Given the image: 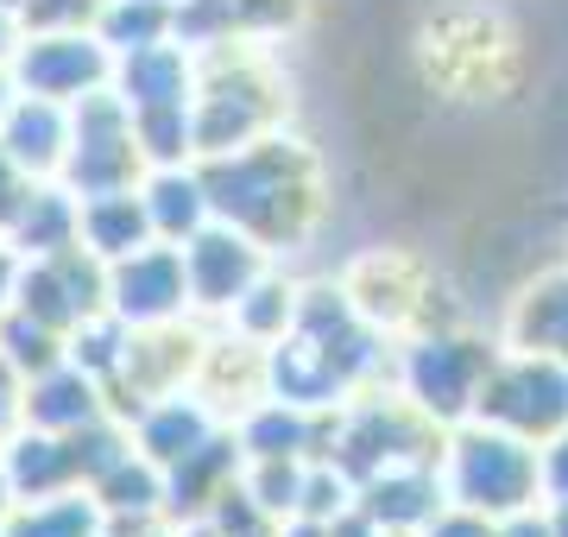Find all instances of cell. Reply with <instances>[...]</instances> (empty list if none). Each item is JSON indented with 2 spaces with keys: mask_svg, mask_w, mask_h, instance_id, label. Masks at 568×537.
Segmentation results:
<instances>
[{
  "mask_svg": "<svg viewBox=\"0 0 568 537\" xmlns=\"http://www.w3.org/2000/svg\"><path fill=\"white\" fill-rule=\"evenodd\" d=\"M196 171H203L209 190V215L241 227L265 253L284 247V241H304L316 209H323L316 165L278 133L241 145V152H222V159H196Z\"/></svg>",
  "mask_w": 568,
  "mask_h": 537,
  "instance_id": "6da1fadb",
  "label": "cell"
},
{
  "mask_svg": "<svg viewBox=\"0 0 568 537\" xmlns=\"http://www.w3.org/2000/svg\"><path fill=\"white\" fill-rule=\"evenodd\" d=\"M203 77H196V102H190V140H196V159H222V152H241V145L265 140L278 126V95L265 83V70L234 44H215V51H196Z\"/></svg>",
  "mask_w": 568,
  "mask_h": 537,
  "instance_id": "7a4b0ae2",
  "label": "cell"
},
{
  "mask_svg": "<svg viewBox=\"0 0 568 537\" xmlns=\"http://www.w3.org/2000/svg\"><path fill=\"white\" fill-rule=\"evenodd\" d=\"M145 152L133 140V114L114 89H95L70 102V152H63L58 184L70 196H108V190H133L145 178Z\"/></svg>",
  "mask_w": 568,
  "mask_h": 537,
  "instance_id": "3957f363",
  "label": "cell"
},
{
  "mask_svg": "<svg viewBox=\"0 0 568 537\" xmlns=\"http://www.w3.org/2000/svg\"><path fill=\"white\" fill-rule=\"evenodd\" d=\"M7 77L20 95H44V102L70 108L114 83V51L95 39V26H26Z\"/></svg>",
  "mask_w": 568,
  "mask_h": 537,
  "instance_id": "277c9868",
  "label": "cell"
},
{
  "mask_svg": "<svg viewBox=\"0 0 568 537\" xmlns=\"http://www.w3.org/2000/svg\"><path fill=\"white\" fill-rule=\"evenodd\" d=\"M448 494L462 499L467 513H518L537 494V455L518 436H487L467 430L448 449Z\"/></svg>",
  "mask_w": 568,
  "mask_h": 537,
  "instance_id": "5b68a950",
  "label": "cell"
},
{
  "mask_svg": "<svg viewBox=\"0 0 568 537\" xmlns=\"http://www.w3.org/2000/svg\"><path fill=\"white\" fill-rule=\"evenodd\" d=\"M13 311L39 316L51 330H77L89 323L95 311H108V266L95 253L82 247H63V253H44V260H20V285H13Z\"/></svg>",
  "mask_w": 568,
  "mask_h": 537,
  "instance_id": "8992f818",
  "label": "cell"
},
{
  "mask_svg": "<svg viewBox=\"0 0 568 537\" xmlns=\"http://www.w3.org/2000/svg\"><path fill=\"white\" fill-rule=\"evenodd\" d=\"M108 311L126 330H159L190 316V278H183V247L145 241L126 260H108Z\"/></svg>",
  "mask_w": 568,
  "mask_h": 537,
  "instance_id": "52a82bcc",
  "label": "cell"
},
{
  "mask_svg": "<svg viewBox=\"0 0 568 537\" xmlns=\"http://www.w3.org/2000/svg\"><path fill=\"white\" fill-rule=\"evenodd\" d=\"M265 272V247L241 227L209 222L183 241V278H190V316H227L246 297V285Z\"/></svg>",
  "mask_w": 568,
  "mask_h": 537,
  "instance_id": "ba28073f",
  "label": "cell"
},
{
  "mask_svg": "<svg viewBox=\"0 0 568 537\" xmlns=\"http://www.w3.org/2000/svg\"><path fill=\"white\" fill-rule=\"evenodd\" d=\"M487 348L474 342H448V335H429L417 342L405 361V386H410V405L424 417H462L480 386H487Z\"/></svg>",
  "mask_w": 568,
  "mask_h": 537,
  "instance_id": "9c48e42d",
  "label": "cell"
},
{
  "mask_svg": "<svg viewBox=\"0 0 568 537\" xmlns=\"http://www.w3.org/2000/svg\"><path fill=\"white\" fill-rule=\"evenodd\" d=\"M480 417L493 424H506L518 436H537V430H556L568 424V373L537 354L525 367H506V373H487V386H480Z\"/></svg>",
  "mask_w": 568,
  "mask_h": 537,
  "instance_id": "30bf717a",
  "label": "cell"
},
{
  "mask_svg": "<svg viewBox=\"0 0 568 537\" xmlns=\"http://www.w3.org/2000/svg\"><path fill=\"white\" fill-rule=\"evenodd\" d=\"M196 77H203L196 51L178 39H159V44H140V51H121L108 89L126 102V114H159V108L196 102Z\"/></svg>",
  "mask_w": 568,
  "mask_h": 537,
  "instance_id": "8fae6325",
  "label": "cell"
},
{
  "mask_svg": "<svg viewBox=\"0 0 568 537\" xmlns=\"http://www.w3.org/2000/svg\"><path fill=\"white\" fill-rule=\"evenodd\" d=\"M126 430H133V449L140 455H152L159 468H178L183 455H196L209 436L222 430V412L196 386H178V393L145 398L140 412L126 417Z\"/></svg>",
  "mask_w": 568,
  "mask_h": 537,
  "instance_id": "7c38bea8",
  "label": "cell"
},
{
  "mask_svg": "<svg viewBox=\"0 0 568 537\" xmlns=\"http://www.w3.org/2000/svg\"><path fill=\"white\" fill-rule=\"evenodd\" d=\"M95 417H108V393H102V379L82 373L70 354H63L58 367L20 379V424H32V430L77 436V430H89Z\"/></svg>",
  "mask_w": 568,
  "mask_h": 537,
  "instance_id": "4fadbf2b",
  "label": "cell"
},
{
  "mask_svg": "<svg viewBox=\"0 0 568 537\" xmlns=\"http://www.w3.org/2000/svg\"><path fill=\"white\" fill-rule=\"evenodd\" d=\"M0 480H7L13 499H51V494H63V487H82L70 436L13 424V430L0 436Z\"/></svg>",
  "mask_w": 568,
  "mask_h": 537,
  "instance_id": "5bb4252c",
  "label": "cell"
},
{
  "mask_svg": "<svg viewBox=\"0 0 568 537\" xmlns=\"http://www.w3.org/2000/svg\"><path fill=\"white\" fill-rule=\"evenodd\" d=\"M0 145H7L32 178H58L63 152H70V108L44 102V95H13L7 121H0Z\"/></svg>",
  "mask_w": 568,
  "mask_h": 537,
  "instance_id": "9a60e30c",
  "label": "cell"
},
{
  "mask_svg": "<svg viewBox=\"0 0 568 537\" xmlns=\"http://www.w3.org/2000/svg\"><path fill=\"white\" fill-rule=\"evenodd\" d=\"M77 241L95 260H126L133 247H145V241H159L152 234V215H145V196L140 184L133 190H108V196H77Z\"/></svg>",
  "mask_w": 568,
  "mask_h": 537,
  "instance_id": "2e32d148",
  "label": "cell"
},
{
  "mask_svg": "<svg viewBox=\"0 0 568 537\" xmlns=\"http://www.w3.org/2000/svg\"><path fill=\"white\" fill-rule=\"evenodd\" d=\"M140 196H145V215H152V234L183 247L196 227H209V190H203V171L196 165H152L140 178Z\"/></svg>",
  "mask_w": 568,
  "mask_h": 537,
  "instance_id": "e0dca14e",
  "label": "cell"
},
{
  "mask_svg": "<svg viewBox=\"0 0 568 537\" xmlns=\"http://www.w3.org/2000/svg\"><path fill=\"white\" fill-rule=\"evenodd\" d=\"M77 209L82 203L58 184V178H39L32 196H26V209L13 215V227H7L0 241L20 253V260H44V253L77 247Z\"/></svg>",
  "mask_w": 568,
  "mask_h": 537,
  "instance_id": "ac0fdd59",
  "label": "cell"
},
{
  "mask_svg": "<svg viewBox=\"0 0 568 537\" xmlns=\"http://www.w3.org/2000/svg\"><path fill=\"white\" fill-rule=\"evenodd\" d=\"M108 513L89 487H63L51 499H13L0 518V537H102Z\"/></svg>",
  "mask_w": 568,
  "mask_h": 537,
  "instance_id": "d6986e66",
  "label": "cell"
},
{
  "mask_svg": "<svg viewBox=\"0 0 568 537\" xmlns=\"http://www.w3.org/2000/svg\"><path fill=\"white\" fill-rule=\"evenodd\" d=\"M89 494H95V506L108 518H159L164 513V468L152 455L126 449L114 468H102V475L89 480Z\"/></svg>",
  "mask_w": 568,
  "mask_h": 537,
  "instance_id": "ffe728a7",
  "label": "cell"
},
{
  "mask_svg": "<svg viewBox=\"0 0 568 537\" xmlns=\"http://www.w3.org/2000/svg\"><path fill=\"white\" fill-rule=\"evenodd\" d=\"M291 316H297V285L291 278H278V272L265 266L253 285H246V297L227 311V330L246 335V342H260V348H272L284 330H291Z\"/></svg>",
  "mask_w": 568,
  "mask_h": 537,
  "instance_id": "44dd1931",
  "label": "cell"
},
{
  "mask_svg": "<svg viewBox=\"0 0 568 537\" xmlns=\"http://www.w3.org/2000/svg\"><path fill=\"white\" fill-rule=\"evenodd\" d=\"M171 26H178V0H108L95 13V39L121 58V51L171 39Z\"/></svg>",
  "mask_w": 568,
  "mask_h": 537,
  "instance_id": "7402d4cb",
  "label": "cell"
},
{
  "mask_svg": "<svg viewBox=\"0 0 568 537\" xmlns=\"http://www.w3.org/2000/svg\"><path fill=\"white\" fill-rule=\"evenodd\" d=\"M63 348H70V335L51 330V323H39V316H26V311H0V361L20 373V379H32V373L44 367H58Z\"/></svg>",
  "mask_w": 568,
  "mask_h": 537,
  "instance_id": "603a6c76",
  "label": "cell"
},
{
  "mask_svg": "<svg viewBox=\"0 0 568 537\" xmlns=\"http://www.w3.org/2000/svg\"><path fill=\"white\" fill-rule=\"evenodd\" d=\"M518 342L530 354H562L568 361V278L530 291V304L518 311Z\"/></svg>",
  "mask_w": 568,
  "mask_h": 537,
  "instance_id": "cb8c5ba5",
  "label": "cell"
},
{
  "mask_svg": "<svg viewBox=\"0 0 568 537\" xmlns=\"http://www.w3.org/2000/svg\"><path fill=\"white\" fill-rule=\"evenodd\" d=\"M108 0H20L26 26H95Z\"/></svg>",
  "mask_w": 568,
  "mask_h": 537,
  "instance_id": "d4e9b609",
  "label": "cell"
},
{
  "mask_svg": "<svg viewBox=\"0 0 568 537\" xmlns=\"http://www.w3.org/2000/svg\"><path fill=\"white\" fill-rule=\"evenodd\" d=\"M32 184H39V178H32V171H26L20 159L7 152V145H0V234H7V227H13V215L26 209Z\"/></svg>",
  "mask_w": 568,
  "mask_h": 537,
  "instance_id": "484cf974",
  "label": "cell"
},
{
  "mask_svg": "<svg viewBox=\"0 0 568 537\" xmlns=\"http://www.w3.org/2000/svg\"><path fill=\"white\" fill-rule=\"evenodd\" d=\"M424 537H493V531H487V518H480V513H448V518L436 513Z\"/></svg>",
  "mask_w": 568,
  "mask_h": 537,
  "instance_id": "4316f807",
  "label": "cell"
},
{
  "mask_svg": "<svg viewBox=\"0 0 568 537\" xmlns=\"http://www.w3.org/2000/svg\"><path fill=\"white\" fill-rule=\"evenodd\" d=\"M20 39H26V13L13 7V0H0V70L13 63V51H20Z\"/></svg>",
  "mask_w": 568,
  "mask_h": 537,
  "instance_id": "83f0119b",
  "label": "cell"
},
{
  "mask_svg": "<svg viewBox=\"0 0 568 537\" xmlns=\"http://www.w3.org/2000/svg\"><path fill=\"white\" fill-rule=\"evenodd\" d=\"M13 285H20V253H13L7 241H0V311L13 304Z\"/></svg>",
  "mask_w": 568,
  "mask_h": 537,
  "instance_id": "f1b7e54d",
  "label": "cell"
},
{
  "mask_svg": "<svg viewBox=\"0 0 568 537\" xmlns=\"http://www.w3.org/2000/svg\"><path fill=\"white\" fill-rule=\"evenodd\" d=\"M544 480L556 487V499H568V443H556V449H549V462H544Z\"/></svg>",
  "mask_w": 568,
  "mask_h": 537,
  "instance_id": "f546056e",
  "label": "cell"
},
{
  "mask_svg": "<svg viewBox=\"0 0 568 537\" xmlns=\"http://www.w3.org/2000/svg\"><path fill=\"white\" fill-rule=\"evenodd\" d=\"M13 95H20V89H13V77H7V70H0V121H7V108H13Z\"/></svg>",
  "mask_w": 568,
  "mask_h": 537,
  "instance_id": "4dcf8cb0",
  "label": "cell"
},
{
  "mask_svg": "<svg viewBox=\"0 0 568 537\" xmlns=\"http://www.w3.org/2000/svg\"><path fill=\"white\" fill-rule=\"evenodd\" d=\"M506 537H549V525H530V518H525V525H518V531H506Z\"/></svg>",
  "mask_w": 568,
  "mask_h": 537,
  "instance_id": "1f68e13d",
  "label": "cell"
},
{
  "mask_svg": "<svg viewBox=\"0 0 568 537\" xmlns=\"http://www.w3.org/2000/svg\"><path fill=\"white\" fill-rule=\"evenodd\" d=\"M246 537H272V525H265V531H246Z\"/></svg>",
  "mask_w": 568,
  "mask_h": 537,
  "instance_id": "d6a6232c",
  "label": "cell"
}]
</instances>
